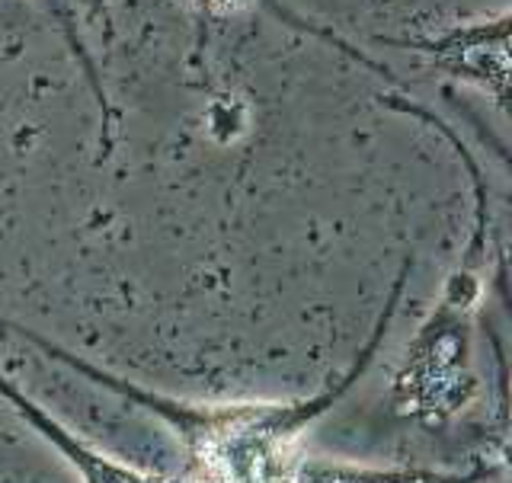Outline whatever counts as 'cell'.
Instances as JSON below:
<instances>
[{
    "label": "cell",
    "mask_w": 512,
    "mask_h": 483,
    "mask_svg": "<svg viewBox=\"0 0 512 483\" xmlns=\"http://www.w3.org/2000/svg\"><path fill=\"white\" fill-rule=\"evenodd\" d=\"M413 272V260H404L397 279L388 288V298L381 304V314L375 317V327L368 340L352 356L343 375L327 381L311 397L298 400H237V404H202V400H183L170 394H157L148 388H138L128 378L100 368L77 352L64 349L61 343L48 340L45 333L29 330L23 324H0L23 343L39 349L45 359H52L74 375L87 378L96 388L116 394L138 410H148L164 423L196 471V483H292L298 464H301V436L308 432L320 416H327L340 400L356 388L362 375L378 359L381 343L388 340L391 324L397 317V304L404 295L407 279Z\"/></svg>",
    "instance_id": "cell-1"
},
{
    "label": "cell",
    "mask_w": 512,
    "mask_h": 483,
    "mask_svg": "<svg viewBox=\"0 0 512 483\" xmlns=\"http://www.w3.org/2000/svg\"><path fill=\"white\" fill-rule=\"evenodd\" d=\"M381 103L410 119H420L452 144L474 189L468 244L461 250L458 266L448 272L439 301L407 343L391 381V410L423 429H439L452 423L461 410H468L480 391L474 372V317L484 301V272L490 266V192L474 151L461 141L452 122L407 96H381Z\"/></svg>",
    "instance_id": "cell-2"
},
{
    "label": "cell",
    "mask_w": 512,
    "mask_h": 483,
    "mask_svg": "<svg viewBox=\"0 0 512 483\" xmlns=\"http://www.w3.org/2000/svg\"><path fill=\"white\" fill-rule=\"evenodd\" d=\"M509 32L512 16L500 10L496 16H480L468 23H452L439 32H416L407 39H381L384 45H397L426 58L432 68L471 84L480 93L506 109L509 103Z\"/></svg>",
    "instance_id": "cell-3"
},
{
    "label": "cell",
    "mask_w": 512,
    "mask_h": 483,
    "mask_svg": "<svg viewBox=\"0 0 512 483\" xmlns=\"http://www.w3.org/2000/svg\"><path fill=\"white\" fill-rule=\"evenodd\" d=\"M0 400H7L10 410L20 416V420L36 432L42 442L52 445L84 483H196V480H183V477L138 471V468H132V464L106 455L103 448L84 442L77 432H71L61 420H55V416L48 413L42 404H36V400H32L23 388H16L7 375H0Z\"/></svg>",
    "instance_id": "cell-4"
},
{
    "label": "cell",
    "mask_w": 512,
    "mask_h": 483,
    "mask_svg": "<svg viewBox=\"0 0 512 483\" xmlns=\"http://www.w3.org/2000/svg\"><path fill=\"white\" fill-rule=\"evenodd\" d=\"M496 464H480L474 471H432V468H365V464L301 458L292 483H480L490 480Z\"/></svg>",
    "instance_id": "cell-5"
},
{
    "label": "cell",
    "mask_w": 512,
    "mask_h": 483,
    "mask_svg": "<svg viewBox=\"0 0 512 483\" xmlns=\"http://www.w3.org/2000/svg\"><path fill=\"white\" fill-rule=\"evenodd\" d=\"M39 4L45 7L48 16H52V23L61 32L64 45H68L74 64H77L80 74H84V80H87V87L93 93L96 106H100V154L109 157L112 154V132H116V128H112V119H116V112H112L109 93H106V84H103V74H100V68H96V61L90 55L84 32H80V20H77L74 0H39Z\"/></svg>",
    "instance_id": "cell-6"
},
{
    "label": "cell",
    "mask_w": 512,
    "mask_h": 483,
    "mask_svg": "<svg viewBox=\"0 0 512 483\" xmlns=\"http://www.w3.org/2000/svg\"><path fill=\"white\" fill-rule=\"evenodd\" d=\"M183 7L196 10L199 16H234V13H244L263 0H180Z\"/></svg>",
    "instance_id": "cell-7"
},
{
    "label": "cell",
    "mask_w": 512,
    "mask_h": 483,
    "mask_svg": "<svg viewBox=\"0 0 512 483\" xmlns=\"http://www.w3.org/2000/svg\"><path fill=\"white\" fill-rule=\"evenodd\" d=\"M103 7H106V0H90V16H100Z\"/></svg>",
    "instance_id": "cell-8"
}]
</instances>
